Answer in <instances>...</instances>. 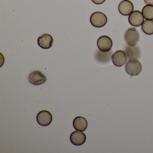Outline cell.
Masks as SVG:
<instances>
[{
  "instance_id": "cell-1",
  "label": "cell",
  "mask_w": 153,
  "mask_h": 153,
  "mask_svg": "<svg viewBox=\"0 0 153 153\" xmlns=\"http://www.w3.org/2000/svg\"><path fill=\"white\" fill-rule=\"evenodd\" d=\"M141 63L137 59H130L126 63L125 70L126 73L131 76L139 75L142 71Z\"/></svg>"
},
{
  "instance_id": "cell-2",
  "label": "cell",
  "mask_w": 153,
  "mask_h": 153,
  "mask_svg": "<svg viewBox=\"0 0 153 153\" xmlns=\"http://www.w3.org/2000/svg\"><path fill=\"white\" fill-rule=\"evenodd\" d=\"M125 42L129 46H134L138 43L140 35L135 27H130L126 30L124 35Z\"/></svg>"
},
{
  "instance_id": "cell-3",
  "label": "cell",
  "mask_w": 153,
  "mask_h": 153,
  "mask_svg": "<svg viewBox=\"0 0 153 153\" xmlns=\"http://www.w3.org/2000/svg\"><path fill=\"white\" fill-rule=\"evenodd\" d=\"M90 23L96 27H102L104 26L107 22L106 16L101 12H95L91 15Z\"/></svg>"
},
{
  "instance_id": "cell-4",
  "label": "cell",
  "mask_w": 153,
  "mask_h": 153,
  "mask_svg": "<svg viewBox=\"0 0 153 153\" xmlns=\"http://www.w3.org/2000/svg\"><path fill=\"white\" fill-rule=\"evenodd\" d=\"M52 119V115L51 113L45 110L39 112L36 116V120L38 124L42 126L50 125L51 123Z\"/></svg>"
},
{
  "instance_id": "cell-5",
  "label": "cell",
  "mask_w": 153,
  "mask_h": 153,
  "mask_svg": "<svg viewBox=\"0 0 153 153\" xmlns=\"http://www.w3.org/2000/svg\"><path fill=\"white\" fill-rule=\"evenodd\" d=\"M112 41L109 36H100L97 41V46L100 51L103 52L109 51L112 47Z\"/></svg>"
},
{
  "instance_id": "cell-6",
  "label": "cell",
  "mask_w": 153,
  "mask_h": 153,
  "mask_svg": "<svg viewBox=\"0 0 153 153\" xmlns=\"http://www.w3.org/2000/svg\"><path fill=\"white\" fill-rule=\"evenodd\" d=\"M28 80L31 84L35 85H39L46 82V77L39 71H33L29 75Z\"/></svg>"
},
{
  "instance_id": "cell-7",
  "label": "cell",
  "mask_w": 153,
  "mask_h": 153,
  "mask_svg": "<svg viewBox=\"0 0 153 153\" xmlns=\"http://www.w3.org/2000/svg\"><path fill=\"white\" fill-rule=\"evenodd\" d=\"M111 59L114 66L118 67H122L127 62V55L125 51H118L112 54Z\"/></svg>"
},
{
  "instance_id": "cell-8",
  "label": "cell",
  "mask_w": 153,
  "mask_h": 153,
  "mask_svg": "<svg viewBox=\"0 0 153 153\" xmlns=\"http://www.w3.org/2000/svg\"><path fill=\"white\" fill-rule=\"evenodd\" d=\"M144 18L143 15L140 11L135 10L129 16V23L132 26L139 27L144 22Z\"/></svg>"
},
{
  "instance_id": "cell-9",
  "label": "cell",
  "mask_w": 153,
  "mask_h": 153,
  "mask_svg": "<svg viewBox=\"0 0 153 153\" xmlns=\"http://www.w3.org/2000/svg\"><path fill=\"white\" fill-rule=\"evenodd\" d=\"M70 139L73 145L80 146L85 142L86 136L84 132L79 131H76L71 134Z\"/></svg>"
},
{
  "instance_id": "cell-10",
  "label": "cell",
  "mask_w": 153,
  "mask_h": 153,
  "mask_svg": "<svg viewBox=\"0 0 153 153\" xmlns=\"http://www.w3.org/2000/svg\"><path fill=\"white\" fill-rule=\"evenodd\" d=\"M134 9L133 4L128 0H123L119 4L118 10L122 16H128L133 12Z\"/></svg>"
},
{
  "instance_id": "cell-11",
  "label": "cell",
  "mask_w": 153,
  "mask_h": 153,
  "mask_svg": "<svg viewBox=\"0 0 153 153\" xmlns=\"http://www.w3.org/2000/svg\"><path fill=\"white\" fill-rule=\"evenodd\" d=\"M38 45L41 48L44 49H48L52 46L53 38L51 35L44 34L38 38Z\"/></svg>"
},
{
  "instance_id": "cell-12",
  "label": "cell",
  "mask_w": 153,
  "mask_h": 153,
  "mask_svg": "<svg viewBox=\"0 0 153 153\" xmlns=\"http://www.w3.org/2000/svg\"><path fill=\"white\" fill-rule=\"evenodd\" d=\"M125 52L127 55V58L130 59H138L140 57L141 54L140 50L138 46H126L125 49Z\"/></svg>"
},
{
  "instance_id": "cell-13",
  "label": "cell",
  "mask_w": 153,
  "mask_h": 153,
  "mask_svg": "<svg viewBox=\"0 0 153 153\" xmlns=\"http://www.w3.org/2000/svg\"><path fill=\"white\" fill-rule=\"evenodd\" d=\"M112 51L103 52L97 51L95 54V59L97 62L100 63H107L110 62L112 56Z\"/></svg>"
},
{
  "instance_id": "cell-14",
  "label": "cell",
  "mask_w": 153,
  "mask_h": 153,
  "mask_svg": "<svg viewBox=\"0 0 153 153\" xmlns=\"http://www.w3.org/2000/svg\"><path fill=\"white\" fill-rule=\"evenodd\" d=\"M73 127L75 129L79 131H84L88 127V121L82 116H77L75 118L73 122Z\"/></svg>"
},
{
  "instance_id": "cell-15",
  "label": "cell",
  "mask_w": 153,
  "mask_h": 153,
  "mask_svg": "<svg viewBox=\"0 0 153 153\" xmlns=\"http://www.w3.org/2000/svg\"><path fill=\"white\" fill-rule=\"evenodd\" d=\"M142 31L146 34L151 35L153 34V20H146L144 21L141 25Z\"/></svg>"
},
{
  "instance_id": "cell-16",
  "label": "cell",
  "mask_w": 153,
  "mask_h": 153,
  "mask_svg": "<svg viewBox=\"0 0 153 153\" xmlns=\"http://www.w3.org/2000/svg\"><path fill=\"white\" fill-rule=\"evenodd\" d=\"M142 14L146 20L153 19V6L147 5L142 9Z\"/></svg>"
},
{
  "instance_id": "cell-17",
  "label": "cell",
  "mask_w": 153,
  "mask_h": 153,
  "mask_svg": "<svg viewBox=\"0 0 153 153\" xmlns=\"http://www.w3.org/2000/svg\"><path fill=\"white\" fill-rule=\"evenodd\" d=\"M92 1L95 4L100 5L103 3L105 1V0H92Z\"/></svg>"
},
{
  "instance_id": "cell-18",
  "label": "cell",
  "mask_w": 153,
  "mask_h": 153,
  "mask_svg": "<svg viewBox=\"0 0 153 153\" xmlns=\"http://www.w3.org/2000/svg\"><path fill=\"white\" fill-rule=\"evenodd\" d=\"M144 1L147 5L153 6V0H144Z\"/></svg>"
}]
</instances>
